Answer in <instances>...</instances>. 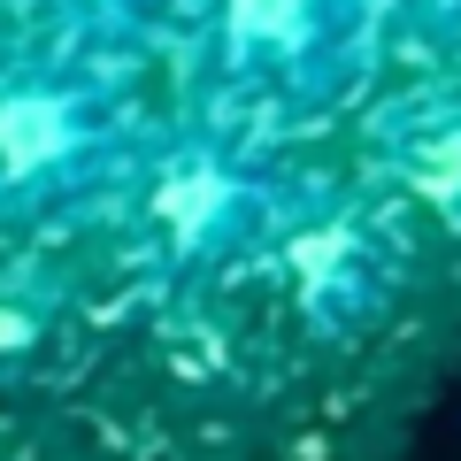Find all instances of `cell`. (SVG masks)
<instances>
[{"instance_id": "obj_4", "label": "cell", "mask_w": 461, "mask_h": 461, "mask_svg": "<svg viewBox=\"0 0 461 461\" xmlns=\"http://www.w3.org/2000/svg\"><path fill=\"white\" fill-rule=\"evenodd\" d=\"M415 185H423L430 200H461V131L430 139V147L415 154Z\"/></svg>"}, {"instance_id": "obj_3", "label": "cell", "mask_w": 461, "mask_h": 461, "mask_svg": "<svg viewBox=\"0 0 461 461\" xmlns=\"http://www.w3.org/2000/svg\"><path fill=\"white\" fill-rule=\"evenodd\" d=\"M223 208H230V177L215 162H177L162 185H154V215L169 223V239H208L215 223H223Z\"/></svg>"}, {"instance_id": "obj_2", "label": "cell", "mask_w": 461, "mask_h": 461, "mask_svg": "<svg viewBox=\"0 0 461 461\" xmlns=\"http://www.w3.org/2000/svg\"><path fill=\"white\" fill-rule=\"evenodd\" d=\"M323 23V0H223V32L247 54H300Z\"/></svg>"}, {"instance_id": "obj_1", "label": "cell", "mask_w": 461, "mask_h": 461, "mask_svg": "<svg viewBox=\"0 0 461 461\" xmlns=\"http://www.w3.org/2000/svg\"><path fill=\"white\" fill-rule=\"evenodd\" d=\"M69 147H77V108H69V93H47V85L0 93V177H39Z\"/></svg>"}]
</instances>
